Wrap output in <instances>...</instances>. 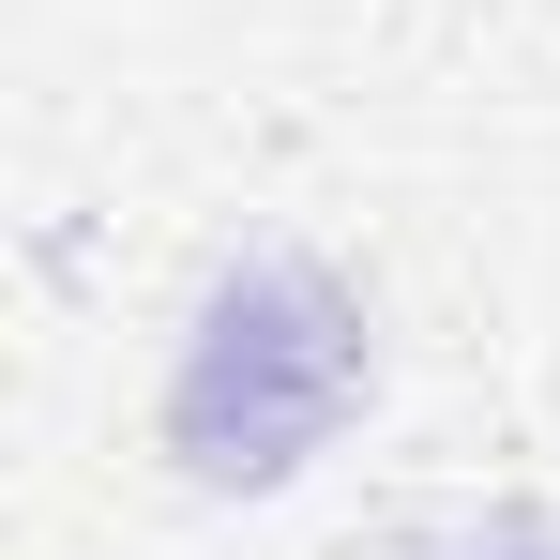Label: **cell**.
<instances>
[{"instance_id":"cell-1","label":"cell","mask_w":560,"mask_h":560,"mask_svg":"<svg viewBox=\"0 0 560 560\" xmlns=\"http://www.w3.org/2000/svg\"><path fill=\"white\" fill-rule=\"evenodd\" d=\"M378 378L364 349V303L303 258H243V273L197 303L183 378H167V440H183L197 485H288L349 424V394Z\"/></svg>"}]
</instances>
